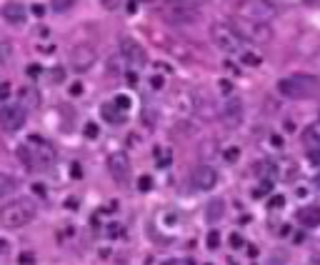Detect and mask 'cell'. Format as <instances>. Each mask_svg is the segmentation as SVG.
I'll return each mask as SVG.
<instances>
[{
    "label": "cell",
    "instance_id": "obj_14",
    "mask_svg": "<svg viewBox=\"0 0 320 265\" xmlns=\"http://www.w3.org/2000/svg\"><path fill=\"white\" fill-rule=\"evenodd\" d=\"M298 223L303 228H320V205H305L298 210Z\"/></svg>",
    "mask_w": 320,
    "mask_h": 265
},
{
    "label": "cell",
    "instance_id": "obj_36",
    "mask_svg": "<svg viewBox=\"0 0 320 265\" xmlns=\"http://www.w3.org/2000/svg\"><path fill=\"white\" fill-rule=\"evenodd\" d=\"M308 158L313 165H320V150H308Z\"/></svg>",
    "mask_w": 320,
    "mask_h": 265
},
{
    "label": "cell",
    "instance_id": "obj_25",
    "mask_svg": "<svg viewBox=\"0 0 320 265\" xmlns=\"http://www.w3.org/2000/svg\"><path fill=\"white\" fill-rule=\"evenodd\" d=\"M0 63H3V65L10 63V45H8L5 40H0Z\"/></svg>",
    "mask_w": 320,
    "mask_h": 265
},
{
    "label": "cell",
    "instance_id": "obj_45",
    "mask_svg": "<svg viewBox=\"0 0 320 265\" xmlns=\"http://www.w3.org/2000/svg\"><path fill=\"white\" fill-rule=\"evenodd\" d=\"M315 188L320 190V170H318V175H315Z\"/></svg>",
    "mask_w": 320,
    "mask_h": 265
},
{
    "label": "cell",
    "instance_id": "obj_18",
    "mask_svg": "<svg viewBox=\"0 0 320 265\" xmlns=\"http://www.w3.org/2000/svg\"><path fill=\"white\" fill-rule=\"evenodd\" d=\"M18 190V178L10 173H0V198H8Z\"/></svg>",
    "mask_w": 320,
    "mask_h": 265
},
{
    "label": "cell",
    "instance_id": "obj_22",
    "mask_svg": "<svg viewBox=\"0 0 320 265\" xmlns=\"http://www.w3.org/2000/svg\"><path fill=\"white\" fill-rule=\"evenodd\" d=\"M83 133H85L88 140H95V138L100 135V128H98L95 123H85V125H83Z\"/></svg>",
    "mask_w": 320,
    "mask_h": 265
},
{
    "label": "cell",
    "instance_id": "obj_37",
    "mask_svg": "<svg viewBox=\"0 0 320 265\" xmlns=\"http://www.w3.org/2000/svg\"><path fill=\"white\" fill-rule=\"evenodd\" d=\"M40 73H43V68H40V65H30V68H28V75H30V78H38Z\"/></svg>",
    "mask_w": 320,
    "mask_h": 265
},
{
    "label": "cell",
    "instance_id": "obj_34",
    "mask_svg": "<svg viewBox=\"0 0 320 265\" xmlns=\"http://www.w3.org/2000/svg\"><path fill=\"white\" fill-rule=\"evenodd\" d=\"M100 5L105 10H115V8H120V0H100Z\"/></svg>",
    "mask_w": 320,
    "mask_h": 265
},
{
    "label": "cell",
    "instance_id": "obj_26",
    "mask_svg": "<svg viewBox=\"0 0 320 265\" xmlns=\"http://www.w3.org/2000/svg\"><path fill=\"white\" fill-rule=\"evenodd\" d=\"M155 118H158V113H155V110H150V108L143 110V123H146L148 128H155Z\"/></svg>",
    "mask_w": 320,
    "mask_h": 265
},
{
    "label": "cell",
    "instance_id": "obj_13",
    "mask_svg": "<svg viewBox=\"0 0 320 265\" xmlns=\"http://www.w3.org/2000/svg\"><path fill=\"white\" fill-rule=\"evenodd\" d=\"M3 18L10 23V25H23L28 20V8L23 3H5L3 5Z\"/></svg>",
    "mask_w": 320,
    "mask_h": 265
},
{
    "label": "cell",
    "instance_id": "obj_27",
    "mask_svg": "<svg viewBox=\"0 0 320 265\" xmlns=\"http://www.w3.org/2000/svg\"><path fill=\"white\" fill-rule=\"evenodd\" d=\"M113 103H115L120 110H128V108H130V98H128V95H115Z\"/></svg>",
    "mask_w": 320,
    "mask_h": 265
},
{
    "label": "cell",
    "instance_id": "obj_23",
    "mask_svg": "<svg viewBox=\"0 0 320 265\" xmlns=\"http://www.w3.org/2000/svg\"><path fill=\"white\" fill-rule=\"evenodd\" d=\"M208 248H210V250H218V248H220V233H218V230H210V233H208Z\"/></svg>",
    "mask_w": 320,
    "mask_h": 265
},
{
    "label": "cell",
    "instance_id": "obj_12",
    "mask_svg": "<svg viewBox=\"0 0 320 265\" xmlns=\"http://www.w3.org/2000/svg\"><path fill=\"white\" fill-rule=\"evenodd\" d=\"M193 183H195L198 190H213L218 185V170L210 168V165H200L193 173Z\"/></svg>",
    "mask_w": 320,
    "mask_h": 265
},
{
    "label": "cell",
    "instance_id": "obj_46",
    "mask_svg": "<svg viewBox=\"0 0 320 265\" xmlns=\"http://www.w3.org/2000/svg\"><path fill=\"white\" fill-rule=\"evenodd\" d=\"M305 3H318V0H305Z\"/></svg>",
    "mask_w": 320,
    "mask_h": 265
},
{
    "label": "cell",
    "instance_id": "obj_5",
    "mask_svg": "<svg viewBox=\"0 0 320 265\" xmlns=\"http://www.w3.org/2000/svg\"><path fill=\"white\" fill-rule=\"evenodd\" d=\"M210 40L218 50H223L228 55L243 50V38L238 35V30L230 23H213L210 25Z\"/></svg>",
    "mask_w": 320,
    "mask_h": 265
},
{
    "label": "cell",
    "instance_id": "obj_9",
    "mask_svg": "<svg viewBox=\"0 0 320 265\" xmlns=\"http://www.w3.org/2000/svg\"><path fill=\"white\" fill-rule=\"evenodd\" d=\"M108 170H110V175H113V180H115L118 185H128V183H130V175H133L130 160H128L123 153H113V155L108 158Z\"/></svg>",
    "mask_w": 320,
    "mask_h": 265
},
{
    "label": "cell",
    "instance_id": "obj_33",
    "mask_svg": "<svg viewBox=\"0 0 320 265\" xmlns=\"http://www.w3.org/2000/svg\"><path fill=\"white\" fill-rule=\"evenodd\" d=\"M268 205H270V210L283 208V205H285V198H283V195H275V198H270V203H268Z\"/></svg>",
    "mask_w": 320,
    "mask_h": 265
},
{
    "label": "cell",
    "instance_id": "obj_6",
    "mask_svg": "<svg viewBox=\"0 0 320 265\" xmlns=\"http://www.w3.org/2000/svg\"><path fill=\"white\" fill-rule=\"evenodd\" d=\"M28 118V108L23 103H3L0 105V128L8 133H18Z\"/></svg>",
    "mask_w": 320,
    "mask_h": 265
},
{
    "label": "cell",
    "instance_id": "obj_41",
    "mask_svg": "<svg viewBox=\"0 0 320 265\" xmlns=\"http://www.w3.org/2000/svg\"><path fill=\"white\" fill-rule=\"evenodd\" d=\"M33 13H35V15H38V18H40V15H43V13H45V8H43V5H33Z\"/></svg>",
    "mask_w": 320,
    "mask_h": 265
},
{
    "label": "cell",
    "instance_id": "obj_38",
    "mask_svg": "<svg viewBox=\"0 0 320 265\" xmlns=\"http://www.w3.org/2000/svg\"><path fill=\"white\" fill-rule=\"evenodd\" d=\"M70 95H83V83H73L70 85Z\"/></svg>",
    "mask_w": 320,
    "mask_h": 265
},
{
    "label": "cell",
    "instance_id": "obj_17",
    "mask_svg": "<svg viewBox=\"0 0 320 265\" xmlns=\"http://www.w3.org/2000/svg\"><path fill=\"white\" fill-rule=\"evenodd\" d=\"M223 215H225V200L215 198V200H210V203H208V210H205L208 223H218Z\"/></svg>",
    "mask_w": 320,
    "mask_h": 265
},
{
    "label": "cell",
    "instance_id": "obj_11",
    "mask_svg": "<svg viewBox=\"0 0 320 265\" xmlns=\"http://www.w3.org/2000/svg\"><path fill=\"white\" fill-rule=\"evenodd\" d=\"M243 113H245V108H243V100H240V98H228V100L223 103V108H220V118H223V123H225L228 128L240 125Z\"/></svg>",
    "mask_w": 320,
    "mask_h": 265
},
{
    "label": "cell",
    "instance_id": "obj_32",
    "mask_svg": "<svg viewBox=\"0 0 320 265\" xmlns=\"http://www.w3.org/2000/svg\"><path fill=\"white\" fill-rule=\"evenodd\" d=\"M8 98H10V85L0 83V103H8Z\"/></svg>",
    "mask_w": 320,
    "mask_h": 265
},
{
    "label": "cell",
    "instance_id": "obj_24",
    "mask_svg": "<svg viewBox=\"0 0 320 265\" xmlns=\"http://www.w3.org/2000/svg\"><path fill=\"white\" fill-rule=\"evenodd\" d=\"M73 3H75V0H53V10H55V13H65V10L73 8Z\"/></svg>",
    "mask_w": 320,
    "mask_h": 265
},
{
    "label": "cell",
    "instance_id": "obj_7",
    "mask_svg": "<svg viewBox=\"0 0 320 265\" xmlns=\"http://www.w3.org/2000/svg\"><path fill=\"white\" fill-rule=\"evenodd\" d=\"M70 68L75 70V73H88L93 65H95V60H98V53L85 45V43H80V45H75L73 50H70Z\"/></svg>",
    "mask_w": 320,
    "mask_h": 265
},
{
    "label": "cell",
    "instance_id": "obj_2",
    "mask_svg": "<svg viewBox=\"0 0 320 265\" xmlns=\"http://www.w3.org/2000/svg\"><path fill=\"white\" fill-rule=\"evenodd\" d=\"M35 220V203L30 198H20V200H13L8 205L0 208V225L3 228H23Z\"/></svg>",
    "mask_w": 320,
    "mask_h": 265
},
{
    "label": "cell",
    "instance_id": "obj_8",
    "mask_svg": "<svg viewBox=\"0 0 320 265\" xmlns=\"http://www.w3.org/2000/svg\"><path fill=\"white\" fill-rule=\"evenodd\" d=\"M163 15L170 20V23H195L198 20V8H193L190 3H185V0H178V3H173V5H168L165 10H163Z\"/></svg>",
    "mask_w": 320,
    "mask_h": 265
},
{
    "label": "cell",
    "instance_id": "obj_1",
    "mask_svg": "<svg viewBox=\"0 0 320 265\" xmlns=\"http://www.w3.org/2000/svg\"><path fill=\"white\" fill-rule=\"evenodd\" d=\"M15 155H18V160L25 165V170H30V173H45L58 160L55 148L50 145L45 138H40V135H30L23 145H18Z\"/></svg>",
    "mask_w": 320,
    "mask_h": 265
},
{
    "label": "cell",
    "instance_id": "obj_43",
    "mask_svg": "<svg viewBox=\"0 0 320 265\" xmlns=\"http://www.w3.org/2000/svg\"><path fill=\"white\" fill-rule=\"evenodd\" d=\"M270 140H273V145H275V148H283V138H278V135H273Z\"/></svg>",
    "mask_w": 320,
    "mask_h": 265
},
{
    "label": "cell",
    "instance_id": "obj_31",
    "mask_svg": "<svg viewBox=\"0 0 320 265\" xmlns=\"http://www.w3.org/2000/svg\"><path fill=\"white\" fill-rule=\"evenodd\" d=\"M18 263L20 265H33L35 263V255H33V253H20V255H18Z\"/></svg>",
    "mask_w": 320,
    "mask_h": 265
},
{
    "label": "cell",
    "instance_id": "obj_4",
    "mask_svg": "<svg viewBox=\"0 0 320 265\" xmlns=\"http://www.w3.org/2000/svg\"><path fill=\"white\" fill-rule=\"evenodd\" d=\"M230 25L238 30V35L243 40H248L253 45H268L273 40V28L263 18L260 20H255V18H233Z\"/></svg>",
    "mask_w": 320,
    "mask_h": 265
},
{
    "label": "cell",
    "instance_id": "obj_10",
    "mask_svg": "<svg viewBox=\"0 0 320 265\" xmlns=\"http://www.w3.org/2000/svg\"><path fill=\"white\" fill-rule=\"evenodd\" d=\"M120 55L128 60V63H133V65H140V68L148 63L146 48H143L138 40H133V38H120Z\"/></svg>",
    "mask_w": 320,
    "mask_h": 265
},
{
    "label": "cell",
    "instance_id": "obj_42",
    "mask_svg": "<svg viewBox=\"0 0 320 265\" xmlns=\"http://www.w3.org/2000/svg\"><path fill=\"white\" fill-rule=\"evenodd\" d=\"M128 83H130V85H138V75H135V73H128Z\"/></svg>",
    "mask_w": 320,
    "mask_h": 265
},
{
    "label": "cell",
    "instance_id": "obj_16",
    "mask_svg": "<svg viewBox=\"0 0 320 265\" xmlns=\"http://www.w3.org/2000/svg\"><path fill=\"white\" fill-rule=\"evenodd\" d=\"M278 165V178L283 180V183H293L295 175H298V165H295V160L293 158H283L280 163H275Z\"/></svg>",
    "mask_w": 320,
    "mask_h": 265
},
{
    "label": "cell",
    "instance_id": "obj_19",
    "mask_svg": "<svg viewBox=\"0 0 320 265\" xmlns=\"http://www.w3.org/2000/svg\"><path fill=\"white\" fill-rule=\"evenodd\" d=\"M100 113L105 115V120H108V123H113V125H118V123H123V115H120V108H118L115 103H113V105H110V103H108V105H103V108H100Z\"/></svg>",
    "mask_w": 320,
    "mask_h": 265
},
{
    "label": "cell",
    "instance_id": "obj_20",
    "mask_svg": "<svg viewBox=\"0 0 320 265\" xmlns=\"http://www.w3.org/2000/svg\"><path fill=\"white\" fill-rule=\"evenodd\" d=\"M155 158H158V160H155V165H158V168H168V165H170L173 153H170L168 148H155Z\"/></svg>",
    "mask_w": 320,
    "mask_h": 265
},
{
    "label": "cell",
    "instance_id": "obj_30",
    "mask_svg": "<svg viewBox=\"0 0 320 265\" xmlns=\"http://www.w3.org/2000/svg\"><path fill=\"white\" fill-rule=\"evenodd\" d=\"M243 245H245V238L240 235V233H233V235H230V248L238 250V248H243Z\"/></svg>",
    "mask_w": 320,
    "mask_h": 265
},
{
    "label": "cell",
    "instance_id": "obj_29",
    "mask_svg": "<svg viewBox=\"0 0 320 265\" xmlns=\"http://www.w3.org/2000/svg\"><path fill=\"white\" fill-rule=\"evenodd\" d=\"M153 188V178L150 175H143L140 180H138V190H143V193H148Z\"/></svg>",
    "mask_w": 320,
    "mask_h": 265
},
{
    "label": "cell",
    "instance_id": "obj_15",
    "mask_svg": "<svg viewBox=\"0 0 320 265\" xmlns=\"http://www.w3.org/2000/svg\"><path fill=\"white\" fill-rule=\"evenodd\" d=\"M303 145H305V150H320V120L310 123L303 130Z\"/></svg>",
    "mask_w": 320,
    "mask_h": 265
},
{
    "label": "cell",
    "instance_id": "obj_21",
    "mask_svg": "<svg viewBox=\"0 0 320 265\" xmlns=\"http://www.w3.org/2000/svg\"><path fill=\"white\" fill-rule=\"evenodd\" d=\"M240 60H243L248 68H258V65L263 63V60L255 55V53H243V50H240Z\"/></svg>",
    "mask_w": 320,
    "mask_h": 265
},
{
    "label": "cell",
    "instance_id": "obj_3",
    "mask_svg": "<svg viewBox=\"0 0 320 265\" xmlns=\"http://www.w3.org/2000/svg\"><path fill=\"white\" fill-rule=\"evenodd\" d=\"M278 93L290 98V100H303V98H313L320 93V80L315 75H290L278 80Z\"/></svg>",
    "mask_w": 320,
    "mask_h": 265
},
{
    "label": "cell",
    "instance_id": "obj_39",
    "mask_svg": "<svg viewBox=\"0 0 320 265\" xmlns=\"http://www.w3.org/2000/svg\"><path fill=\"white\" fill-rule=\"evenodd\" d=\"M70 173H73V178H80V175H83V168H80L78 163H73V168H70Z\"/></svg>",
    "mask_w": 320,
    "mask_h": 265
},
{
    "label": "cell",
    "instance_id": "obj_35",
    "mask_svg": "<svg viewBox=\"0 0 320 265\" xmlns=\"http://www.w3.org/2000/svg\"><path fill=\"white\" fill-rule=\"evenodd\" d=\"M150 85H153V88H163V85H165L163 75H153V78H150Z\"/></svg>",
    "mask_w": 320,
    "mask_h": 265
},
{
    "label": "cell",
    "instance_id": "obj_44",
    "mask_svg": "<svg viewBox=\"0 0 320 265\" xmlns=\"http://www.w3.org/2000/svg\"><path fill=\"white\" fill-rule=\"evenodd\" d=\"M228 5H233V8H238V5H245V0H225Z\"/></svg>",
    "mask_w": 320,
    "mask_h": 265
},
{
    "label": "cell",
    "instance_id": "obj_28",
    "mask_svg": "<svg viewBox=\"0 0 320 265\" xmlns=\"http://www.w3.org/2000/svg\"><path fill=\"white\" fill-rule=\"evenodd\" d=\"M223 158H225L228 163H235V160L240 158V148H228V150L223 153Z\"/></svg>",
    "mask_w": 320,
    "mask_h": 265
},
{
    "label": "cell",
    "instance_id": "obj_40",
    "mask_svg": "<svg viewBox=\"0 0 320 265\" xmlns=\"http://www.w3.org/2000/svg\"><path fill=\"white\" fill-rule=\"evenodd\" d=\"M53 78H55V83H63V78H65V73H63L60 68H55V70H53Z\"/></svg>",
    "mask_w": 320,
    "mask_h": 265
}]
</instances>
